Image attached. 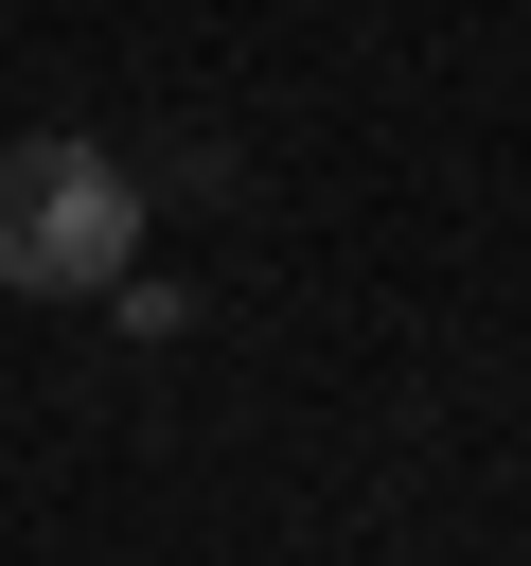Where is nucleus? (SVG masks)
I'll return each instance as SVG.
<instances>
[{"label":"nucleus","mask_w":531,"mask_h":566,"mask_svg":"<svg viewBox=\"0 0 531 566\" xmlns=\"http://www.w3.org/2000/svg\"><path fill=\"white\" fill-rule=\"evenodd\" d=\"M124 265H142V159L71 142V124L0 142V283L18 301H106Z\"/></svg>","instance_id":"1"}]
</instances>
